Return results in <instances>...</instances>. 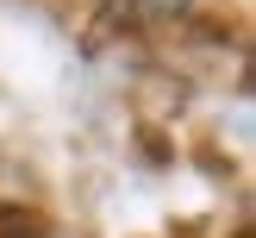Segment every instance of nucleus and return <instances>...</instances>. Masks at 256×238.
I'll return each mask as SVG.
<instances>
[]
</instances>
